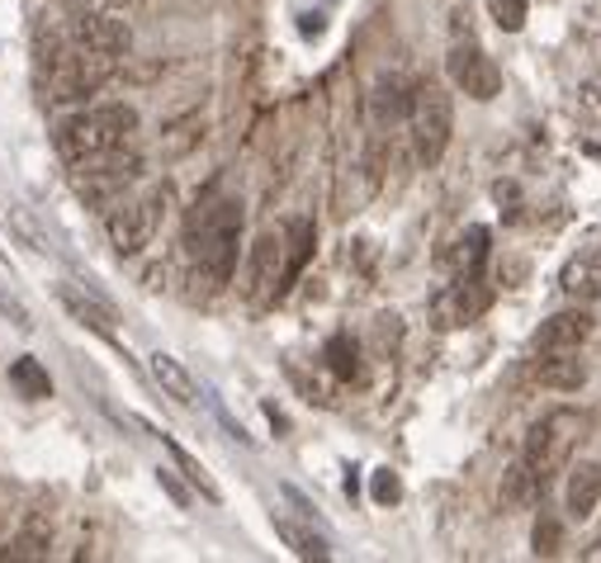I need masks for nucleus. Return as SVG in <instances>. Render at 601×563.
Instances as JSON below:
<instances>
[{"mask_svg":"<svg viewBox=\"0 0 601 563\" xmlns=\"http://www.w3.org/2000/svg\"><path fill=\"white\" fill-rule=\"evenodd\" d=\"M189 252H195V285L204 294H218L237 271V242H242V199H218L195 218L189 232Z\"/></svg>","mask_w":601,"mask_h":563,"instance_id":"obj_1","label":"nucleus"},{"mask_svg":"<svg viewBox=\"0 0 601 563\" xmlns=\"http://www.w3.org/2000/svg\"><path fill=\"white\" fill-rule=\"evenodd\" d=\"M138 129V109L133 104H100V109H81V114L62 119L57 129V152L67 162H90L100 152L123 147V137Z\"/></svg>","mask_w":601,"mask_h":563,"instance_id":"obj_2","label":"nucleus"},{"mask_svg":"<svg viewBox=\"0 0 601 563\" xmlns=\"http://www.w3.org/2000/svg\"><path fill=\"white\" fill-rule=\"evenodd\" d=\"M114 62L109 53H95V48H81V43H67L47 57V100L57 104H76L95 96L109 76H114Z\"/></svg>","mask_w":601,"mask_h":563,"instance_id":"obj_3","label":"nucleus"},{"mask_svg":"<svg viewBox=\"0 0 601 563\" xmlns=\"http://www.w3.org/2000/svg\"><path fill=\"white\" fill-rule=\"evenodd\" d=\"M407 119H413V152L422 166H436L440 156L450 147V129H455V104L446 96V86L440 81H422L413 90V109H407Z\"/></svg>","mask_w":601,"mask_h":563,"instance_id":"obj_4","label":"nucleus"},{"mask_svg":"<svg viewBox=\"0 0 601 563\" xmlns=\"http://www.w3.org/2000/svg\"><path fill=\"white\" fill-rule=\"evenodd\" d=\"M156 223H162V190H152L142 199H123L109 213V242H114L119 256H138L152 242Z\"/></svg>","mask_w":601,"mask_h":563,"instance_id":"obj_5","label":"nucleus"},{"mask_svg":"<svg viewBox=\"0 0 601 563\" xmlns=\"http://www.w3.org/2000/svg\"><path fill=\"white\" fill-rule=\"evenodd\" d=\"M483 308H488V285H483V275H455L446 289L431 294V322L440 327V332L469 327Z\"/></svg>","mask_w":601,"mask_h":563,"instance_id":"obj_6","label":"nucleus"},{"mask_svg":"<svg viewBox=\"0 0 601 563\" xmlns=\"http://www.w3.org/2000/svg\"><path fill=\"white\" fill-rule=\"evenodd\" d=\"M446 71H450V81L460 86L469 100H498V90H502L498 62L488 57L483 48H473V43H455L450 57H446Z\"/></svg>","mask_w":601,"mask_h":563,"instance_id":"obj_7","label":"nucleus"},{"mask_svg":"<svg viewBox=\"0 0 601 563\" xmlns=\"http://www.w3.org/2000/svg\"><path fill=\"white\" fill-rule=\"evenodd\" d=\"M72 43L95 48V53H109V57H123L133 48V29L114 10H86V14H76L72 20Z\"/></svg>","mask_w":601,"mask_h":563,"instance_id":"obj_8","label":"nucleus"},{"mask_svg":"<svg viewBox=\"0 0 601 563\" xmlns=\"http://www.w3.org/2000/svg\"><path fill=\"white\" fill-rule=\"evenodd\" d=\"M280 279H284V238L280 232H261L247 252V285H242L247 299L265 303L280 289Z\"/></svg>","mask_w":601,"mask_h":563,"instance_id":"obj_9","label":"nucleus"},{"mask_svg":"<svg viewBox=\"0 0 601 563\" xmlns=\"http://www.w3.org/2000/svg\"><path fill=\"white\" fill-rule=\"evenodd\" d=\"M568 427H573V417H568V412H555V417H545V421H535V427H531L526 450H521V460H526L540 478H549V474L559 468L564 445H568V435H564Z\"/></svg>","mask_w":601,"mask_h":563,"instance_id":"obj_10","label":"nucleus"},{"mask_svg":"<svg viewBox=\"0 0 601 563\" xmlns=\"http://www.w3.org/2000/svg\"><path fill=\"white\" fill-rule=\"evenodd\" d=\"M592 332H597L592 312L588 308H568V312H555L549 322H540V332H535V351H578Z\"/></svg>","mask_w":601,"mask_h":563,"instance_id":"obj_11","label":"nucleus"},{"mask_svg":"<svg viewBox=\"0 0 601 563\" xmlns=\"http://www.w3.org/2000/svg\"><path fill=\"white\" fill-rule=\"evenodd\" d=\"M564 503H568V516L573 521H588L601 503V464L597 460H582L568 468V483H564Z\"/></svg>","mask_w":601,"mask_h":563,"instance_id":"obj_12","label":"nucleus"},{"mask_svg":"<svg viewBox=\"0 0 601 563\" xmlns=\"http://www.w3.org/2000/svg\"><path fill=\"white\" fill-rule=\"evenodd\" d=\"M559 289L573 303H597L601 299V246H592V252H578L573 261L564 265Z\"/></svg>","mask_w":601,"mask_h":563,"instance_id":"obj_13","label":"nucleus"},{"mask_svg":"<svg viewBox=\"0 0 601 563\" xmlns=\"http://www.w3.org/2000/svg\"><path fill=\"white\" fill-rule=\"evenodd\" d=\"M535 379L545 388H559V394H573V388L588 384V365L578 360V351H540V360H535Z\"/></svg>","mask_w":601,"mask_h":563,"instance_id":"obj_14","label":"nucleus"},{"mask_svg":"<svg viewBox=\"0 0 601 563\" xmlns=\"http://www.w3.org/2000/svg\"><path fill=\"white\" fill-rule=\"evenodd\" d=\"M147 369H152V379L162 384V394H166V398H176L181 408H195V402H199V384H195V374H189L176 355L156 351V355L147 360Z\"/></svg>","mask_w":601,"mask_h":563,"instance_id":"obj_15","label":"nucleus"},{"mask_svg":"<svg viewBox=\"0 0 601 563\" xmlns=\"http://www.w3.org/2000/svg\"><path fill=\"white\" fill-rule=\"evenodd\" d=\"M57 299H62V308H67L76 322L90 327V332H100V336L114 332V312H109L100 299H90V294H81L76 285H57Z\"/></svg>","mask_w":601,"mask_h":563,"instance_id":"obj_16","label":"nucleus"},{"mask_svg":"<svg viewBox=\"0 0 601 563\" xmlns=\"http://www.w3.org/2000/svg\"><path fill=\"white\" fill-rule=\"evenodd\" d=\"M540 488H545V478L535 474L526 460H516V464H507V474H502L498 497H502V507H507V511H516V507L535 503V493H540Z\"/></svg>","mask_w":601,"mask_h":563,"instance_id":"obj_17","label":"nucleus"},{"mask_svg":"<svg viewBox=\"0 0 601 563\" xmlns=\"http://www.w3.org/2000/svg\"><path fill=\"white\" fill-rule=\"evenodd\" d=\"M275 536L289 544V550L298 554V559H331V544L323 540V536H313L308 526H298V521H275Z\"/></svg>","mask_w":601,"mask_h":563,"instance_id":"obj_18","label":"nucleus"},{"mask_svg":"<svg viewBox=\"0 0 601 563\" xmlns=\"http://www.w3.org/2000/svg\"><path fill=\"white\" fill-rule=\"evenodd\" d=\"M162 441H166V450H171V455H176L181 474H185V478H189V483H195V488H199V497H204V503H223V493H218V483L209 478V468H204L195 455H189L185 445H176V441H171V435H162Z\"/></svg>","mask_w":601,"mask_h":563,"instance_id":"obj_19","label":"nucleus"},{"mask_svg":"<svg viewBox=\"0 0 601 563\" xmlns=\"http://www.w3.org/2000/svg\"><path fill=\"white\" fill-rule=\"evenodd\" d=\"M10 384L20 388L24 398H53V379H47V369L39 365V360H14L10 365Z\"/></svg>","mask_w":601,"mask_h":563,"instance_id":"obj_20","label":"nucleus"},{"mask_svg":"<svg viewBox=\"0 0 601 563\" xmlns=\"http://www.w3.org/2000/svg\"><path fill=\"white\" fill-rule=\"evenodd\" d=\"M407 109H413V96H403L398 81H379V90L370 96V114H374V123H393V119H403Z\"/></svg>","mask_w":601,"mask_h":563,"instance_id":"obj_21","label":"nucleus"},{"mask_svg":"<svg viewBox=\"0 0 601 563\" xmlns=\"http://www.w3.org/2000/svg\"><path fill=\"white\" fill-rule=\"evenodd\" d=\"M455 271L460 275H483V261H488V228H469L460 246H455Z\"/></svg>","mask_w":601,"mask_h":563,"instance_id":"obj_22","label":"nucleus"},{"mask_svg":"<svg viewBox=\"0 0 601 563\" xmlns=\"http://www.w3.org/2000/svg\"><path fill=\"white\" fill-rule=\"evenodd\" d=\"M531 550L535 559H555L564 550V526H559V516H540L531 530Z\"/></svg>","mask_w":601,"mask_h":563,"instance_id":"obj_23","label":"nucleus"},{"mask_svg":"<svg viewBox=\"0 0 601 563\" xmlns=\"http://www.w3.org/2000/svg\"><path fill=\"white\" fill-rule=\"evenodd\" d=\"M327 365H331V374H341V379H356L360 346H356L351 336H331V341H327Z\"/></svg>","mask_w":601,"mask_h":563,"instance_id":"obj_24","label":"nucleus"},{"mask_svg":"<svg viewBox=\"0 0 601 563\" xmlns=\"http://www.w3.org/2000/svg\"><path fill=\"white\" fill-rule=\"evenodd\" d=\"M488 14H493V24L502 34H516L531 14V0H488Z\"/></svg>","mask_w":601,"mask_h":563,"instance_id":"obj_25","label":"nucleus"},{"mask_svg":"<svg viewBox=\"0 0 601 563\" xmlns=\"http://www.w3.org/2000/svg\"><path fill=\"white\" fill-rule=\"evenodd\" d=\"M47 554V530L43 526H29L20 540L6 550V559H43Z\"/></svg>","mask_w":601,"mask_h":563,"instance_id":"obj_26","label":"nucleus"},{"mask_svg":"<svg viewBox=\"0 0 601 563\" xmlns=\"http://www.w3.org/2000/svg\"><path fill=\"white\" fill-rule=\"evenodd\" d=\"M370 493H374V503H398L403 497V483H398V474H393V468H379V474L370 478Z\"/></svg>","mask_w":601,"mask_h":563,"instance_id":"obj_27","label":"nucleus"},{"mask_svg":"<svg viewBox=\"0 0 601 563\" xmlns=\"http://www.w3.org/2000/svg\"><path fill=\"white\" fill-rule=\"evenodd\" d=\"M156 483H162V488L171 493V503H181V507L189 503V493L181 488V478H176V474H171V468H156Z\"/></svg>","mask_w":601,"mask_h":563,"instance_id":"obj_28","label":"nucleus"},{"mask_svg":"<svg viewBox=\"0 0 601 563\" xmlns=\"http://www.w3.org/2000/svg\"><path fill=\"white\" fill-rule=\"evenodd\" d=\"M455 34H469V10H455Z\"/></svg>","mask_w":601,"mask_h":563,"instance_id":"obj_29","label":"nucleus"},{"mask_svg":"<svg viewBox=\"0 0 601 563\" xmlns=\"http://www.w3.org/2000/svg\"><path fill=\"white\" fill-rule=\"evenodd\" d=\"M62 5H67V10H72V14H86V10H90V5H95V0H62Z\"/></svg>","mask_w":601,"mask_h":563,"instance_id":"obj_30","label":"nucleus"},{"mask_svg":"<svg viewBox=\"0 0 601 563\" xmlns=\"http://www.w3.org/2000/svg\"><path fill=\"white\" fill-rule=\"evenodd\" d=\"M588 104H592V109H601V81H592V86H588Z\"/></svg>","mask_w":601,"mask_h":563,"instance_id":"obj_31","label":"nucleus"},{"mask_svg":"<svg viewBox=\"0 0 601 563\" xmlns=\"http://www.w3.org/2000/svg\"><path fill=\"white\" fill-rule=\"evenodd\" d=\"M0 261H6V252H0Z\"/></svg>","mask_w":601,"mask_h":563,"instance_id":"obj_32","label":"nucleus"}]
</instances>
